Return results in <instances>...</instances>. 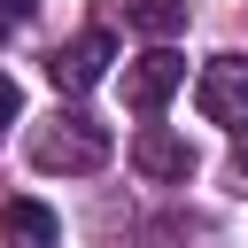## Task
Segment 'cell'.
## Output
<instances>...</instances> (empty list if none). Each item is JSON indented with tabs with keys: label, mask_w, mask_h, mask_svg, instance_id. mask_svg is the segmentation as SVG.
<instances>
[{
	"label": "cell",
	"mask_w": 248,
	"mask_h": 248,
	"mask_svg": "<svg viewBox=\"0 0 248 248\" xmlns=\"http://www.w3.org/2000/svg\"><path fill=\"white\" fill-rule=\"evenodd\" d=\"M31 163L62 170V178H85V170L108 163V124H93L85 108H54L46 124H31Z\"/></svg>",
	"instance_id": "obj_1"
},
{
	"label": "cell",
	"mask_w": 248,
	"mask_h": 248,
	"mask_svg": "<svg viewBox=\"0 0 248 248\" xmlns=\"http://www.w3.org/2000/svg\"><path fill=\"white\" fill-rule=\"evenodd\" d=\"M108 62H116V39H108V23H93L46 54V78H54V93H93L108 78Z\"/></svg>",
	"instance_id": "obj_2"
},
{
	"label": "cell",
	"mask_w": 248,
	"mask_h": 248,
	"mask_svg": "<svg viewBox=\"0 0 248 248\" xmlns=\"http://www.w3.org/2000/svg\"><path fill=\"white\" fill-rule=\"evenodd\" d=\"M194 108L209 124H248V54H209L194 78Z\"/></svg>",
	"instance_id": "obj_3"
},
{
	"label": "cell",
	"mask_w": 248,
	"mask_h": 248,
	"mask_svg": "<svg viewBox=\"0 0 248 248\" xmlns=\"http://www.w3.org/2000/svg\"><path fill=\"white\" fill-rule=\"evenodd\" d=\"M178 85H186V54H170V46H147L140 62H124V101H132L140 116H155Z\"/></svg>",
	"instance_id": "obj_4"
},
{
	"label": "cell",
	"mask_w": 248,
	"mask_h": 248,
	"mask_svg": "<svg viewBox=\"0 0 248 248\" xmlns=\"http://www.w3.org/2000/svg\"><path fill=\"white\" fill-rule=\"evenodd\" d=\"M132 163H140V178H155V186H186V178H194V147H186L178 132H163V124H140Z\"/></svg>",
	"instance_id": "obj_5"
},
{
	"label": "cell",
	"mask_w": 248,
	"mask_h": 248,
	"mask_svg": "<svg viewBox=\"0 0 248 248\" xmlns=\"http://www.w3.org/2000/svg\"><path fill=\"white\" fill-rule=\"evenodd\" d=\"M186 16H194L186 0H108V23H124V31L155 39V46H163V39H178V31H186Z\"/></svg>",
	"instance_id": "obj_6"
},
{
	"label": "cell",
	"mask_w": 248,
	"mask_h": 248,
	"mask_svg": "<svg viewBox=\"0 0 248 248\" xmlns=\"http://www.w3.org/2000/svg\"><path fill=\"white\" fill-rule=\"evenodd\" d=\"M0 240L8 248H62V217L39 202H0Z\"/></svg>",
	"instance_id": "obj_7"
},
{
	"label": "cell",
	"mask_w": 248,
	"mask_h": 248,
	"mask_svg": "<svg viewBox=\"0 0 248 248\" xmlns=\"http://www.w3.org/2000/svg\"><path fill=\"white\" fill-rule=\"evenodd\" d=\"M16 116H23V85H16L8 70H0V140L16 132Z\"/></svg>",
	"instance_id": "obj_8"
},
{
	"label": "cell",
	"mask_w": 248,
	"mask_h": 248,
	"mask_svg": "<svg viewBox=\"0 0 248 248\" xmlns=\"http://www.w3.org/2000/svg\"><path fill=\"white\" fill-rule=\"evenodd\" d=\"M31 8H39V0H0V31H16V23H31Z\"/></svg>",
	"instance_id": "obj_9"
},
{
	"label": "cell",
	"mask_w": 248,
	"mask_h": 248,
	"mask_svg": "<svg viewBox=\"0 0 248 248\" xmlns=\"http://www.w3.org/2000/svg\"><path fill=\"white\" fill-rule=\"evenodd\" d=\"M232 170H240V178H248V132H240V140H232Z\"/></svg>",
	"instance_id": "obj_10"
}]
</instances>
